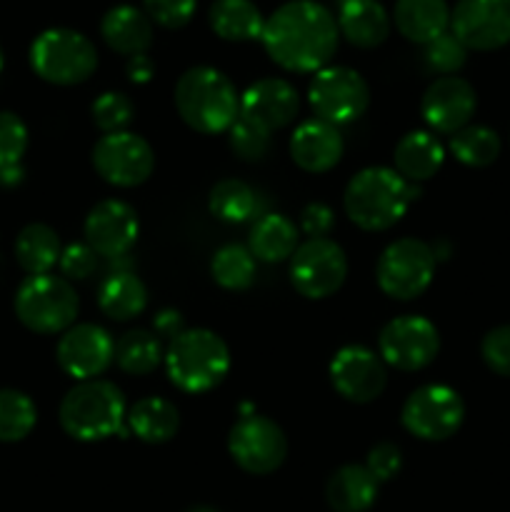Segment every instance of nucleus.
<instances>
[{
  "instance_id": "b1692460",
  "label": "nucleus",
  "mask_w": 510,
  "mask_h": 512,
  "mask_svg": "<svg viewBox=\"0 0 510 512\" xmlns=\"http://www.w3.org/2000/svg\"><path fill=\"white\" fill-rule=\"evenodd\" d=\"M380 483L365 465H343L325 483V500L333 512H368L378 500Z\"/></svg>"
},
{
  "instance_id": "a211bd4d",
  "label": "nucleus",
  "mask_w": 510,
  "mask_h": 512,
  "mask_svg": "<svg viewBox=\"0 0 510 512\" xmlns=\"http://www.w3.org/2000/svg\"><path fill=\"white\" fill-rule=\"evenodd\" d=\"M475 108H478V98H475L473 85L455 75H445L430 83L420 103V113L428 128L443 135H455L463 130L475 115Z\"/></svg>"
},
{
  "instance_id": "39448f33",
  "label": "nucleus",
  "mask_w": 510,
  "mask_h": 512,
  "mask_svg": "<svg viewBox=\"0 0 510 512\" xmlns=\"http://www.w3.org/2000/svg\"><path fill=\"white\" fill-rule=\"evenodd\" d=\"M165 370L183 393H208L230 370V350L218 333L205 328L183 330L165 350Z\"/></svg>"
},
{
  "instance_id": "ea45409f",
  "label": "nucleus",
  "mask_w": 510,
  "mask_h": 512,
  "mask_svg": "<svg viewBox=\"0 0 510 512\" xmlns=\"http://www.w3.org/2000/svg\"><path fill=\"white\" fill-rule=\"evenodd\" d=\"M28 150V128L15 113H0V170L23 165V155Z\"/></svg>"
},
{
  "instance_id": "ddd939ff",
  "label": "nucleus",
  "mask_w": 510,
  "mask_h": 512,
  "mask_svg": "<svg viewBox=\"0 0 510 512\" xmlns=\"http://www.w3.org/2000/svg\"><path fill=\"white\" fill-rule=\"evenodd\" d=\"M378 348L385 365L415 373L438 358L440 335L423 315H400L380 330Z\"/></svg>"
},
{
  "instance_id": "aec40b11",
  "label": "nucleus",
  "mask_w": 510,
  "mask_h": 512,
  "mask_svg": "<svg viewBox=\"0 0 510 512\" xmlns=\"http://www.w3.org/2000/svg\"><path fill=\"white\" fill-rule=\"evenodd\" d=\"M343 135L325 120H305L290 135V155L305 173H328L343 158Z\"/></svg>"
},
{
  "instance_id": "c03bdc74",
  "label": "nucleus",
  "mask_w": 510,
  "mask_h": 512,
  "mask_svg": "<svg viewBox=\"0 0 510 512\" xmlns=\"http://www.w3.org/2000/svg\"><path fill=\"white\" fill-rule=\"evenodd\" d=\"M365 468L373 475L378 483H388L403 468V453H400L398 445L393 443H378L368 453V460H365Z\"/></svg>"
},
{
  "instance_id": "2f4dec72",
  "label": "nucleus",
  "mask_w": 510,
  "mask_h": 512,
  "mask_svg": "<svg viewBox=\"0 0 510 512\" xmlns=\"http://www.w3.org/2000/svg\"><path fill=\"white\" fill-rule=\"evenodd\" d=\"M158 335L150 330H130L115 343V363L128 375H148L163 360Z\"/></svg>"
},
{
  "instance_id": "72a5a7b5",
  "label": "nucleus",
  "mask_w": 510,
  "mask_h": 512,
  "mask_svg": "<svg viewBox=\"0 0 510 512\" xmlns=\"http://www.w3.org/2000/svg\"><path fill=\"white\" fill-rule=\"evenodd\" d=\"M450 153L455 160L470 168H485V165L495 163L500 155V138L495 130L485 128V125H465L463 130L450 138Z\"/></svg>"
},
{
  "instance_id": "412c9836",
  "label": "nucleus",
  "mask_w": 510,
  "mask_h": 512,
  "mask_svg": "<svg viewBox=\"0 0 510 512\" xmlns=\"http://www.w3.org/2000/svg\"><path fill=\"white\" fill-rule=\"evenodd\" d=\"M300 110L298 90L280 78H263L240 98V113L258 120L268 130H280L295 120Z\"/></svg>"
},
{
  "instance_id": "4468645a",
  "label": "nucleus",
  "mask_w": 510,
  "mask_h": 512,
  "mask_svg": "<svg viewBox=\"0 0 510 512\" xmlns=\"http://www.w3.org/2000/svg\"><path fill=\"white\" fill-rule=\"evenodd\" d=\"M93 168L105 183L115 188H135L153 175L155 153L140 135L128 130L108 133L95 143Z\"/></svg>"
},
{
  "instance_id": "8fccbe9b",
  "label": "nucleus",
  "mask_w": 510,
  "mask_h": 512,
  "mask_svg": "<svg viewBox=\"0 0 510 512\" xmlns=\"http://www.w3.org/2000/svg\"><path fill=\"white\" fill-rule=\"evenodd\" d=\"M3 65H5V55H3V48H0V70H3Z\"/></svg>"
},
{
  "instance_id": "9b49d317",
  "label": "nucleus",
  "mask_w": 510,
  "mask_h": 512,
  "mask_svg": "<svg viewBox=\"0 0 510 512\" xmlns=\"http://www.w3.org/2000/svg\"><path fill=\"white\" fill-rule=\"evenodd\" d=\"M465 418L463 398L448 385H423L405 400L403 428L425 443L453 438Z\"/></svg>"
},
{
  "instance_id": "c9c22d12",
  "label": "nucleus",
  "mask_w": 510,
  "mask_h": 512,
  "mask_svg": "<svg viewBox=\"0 0 510 512\" xmlns=\"http://www.w3.org/2000/svg\"><path fill=\"white\" fill-rule=\"evenodd\" d=\"M210 273H213V280L220 288L245 290L250 288L255 280V258L248 248H243V245H223V248L213 255Z\"/></svg>"
},
{
  "instance_id": "1a4fd4ad",
  "label": "nucleus",
  "mask_w": 510,
  "mask_h": 512,
  "mask_svg": "<svg viewBox=\"0 0 510 512\" xmlns=\"http://www.w3.org/2000/svg\"><path fill=\"white\" fill-rule=\"evenodd\" d=\"M308 103L320 120L345 125L358 120L370 105V88L363 75L345 65H325L308 88Z\"/></svg>"
},
{
  "instance_id": "c85d7f7f",
  "label": "nucleus",
  "mask_w": 510,
  "mask_h": 512,
  "mask_svg": "<svg viewBox=\"0 0 510 512\" xmlns=\"http://www.w3.org/2000/svg\"><path fill=\"white\" fill-rule=\"evenodd\" d=\"M248 250L263 263H283L298 250V228L285 215H263L250 230Z\"/></svg>"
},
{
  "instance_id": "e433bc0d",
  "label": "nucleus",
  "mask_w": 510,
  "mask_h": 512,
  "mask_svg": "<svg viewBox=\"0 0 510 512\" xmlns=\"http://www.w3.org/2000/svg\"><path fill=\"white\" fill-rule=\"evenodd\" d=\"M230 148L245 163H258V160L265 158L270 148V130L260 125L258 120L240 113L235 123L230 125Z\"/></svg>"
},
{
  "instance_id": "4c0bfd02",
  "label": "nucleus",
  "mask_w": 510,
  "mask_h": 512,
  "mask_svg": "<svg viewBox=\"0 0 510 512\" xmlns=\"http://www.w3.org/2000/svg\"><path fill=\"white\" fill-rule=\"evenodd\" d=\"M423 60L430 73H438L445 78V75H453L463 68L465 60H468V48L448 30V33L438 35L423 45Z\"/></svg>"
},
{
  "instance_id": "dca6fc26",
  "label": "nucleus",
  "mask_w": 510,
  "mask_h": 512,
  "mask_svg": "<svg viewBox=\"0 0 510 512\" xmlns=\"http://www.w3.org/2000/svg\"><path fill=\"white\" fill-rule=\"evenodd\" d=\"M330 380L333 388L350 403H373L383 395L388 373L380 355L363 345H345L330 360Z\"/></svg>"
},
{
  "instance_id": "0eeeda50",
  "label": "nucleus",
  "mask_w": 510,
  "mask_h": 512,
  "mask_svg": "<svg viewBox=\"0 0 510 512\" xmlns=\"http://www.w3.org/2000/svg\"><path fill=\"white\" fill-rule=\"evenodd\" d=\"M30 68L45 83L78 85L98 68V50L78 30L50 28L30 45Z\"/></svg>"
},
{
  "instance_id": "4be33fe9",
  "label": "nucleus",
  "mask_w": 510,
  "mask_h": 512,
  "mask_svg": "<svg viewBox=\"0 0 510 512\" xmlns=\"http://www.w3.org/2000/svg\"><path fill=\"white\" fill-rule=\"evenodd\" d=\"M100 35L110 50L133 58V55L148 53L150 43H153V23L145 15V10L123 3L103 15Z\"/></svg>"
},
{
  "instance_id": "a878e982",
  "label": "nucleus",
  "mask_w": 510,
  "mask_h": 512,
  "mask_svg": "<svg viewBox=\"0 0 510 512\" xmlns=\"http://www.w3.org/2000/svg\"><path fill=\"white\" fill-rule=\"evenodd\" d=\"M393 18L400 35L418 45L430 43L450 28V8L445 0H398Z\"/></svg>"
},
{
  "instance_id": "6e6552de",
  "label": "nucleus",
  "mask_w": 510,
  "mask_h": 512,
  "mask_svg": "<svg viewBox=\"0 0 510 512\" xmlns=\"http://www.w3.org/2000/svg\"><path fill=\"white\" fill-rule=\"evenodd\" d=\"M435 253L428 243L403 238L380 253L375 278L380 290L393 300H415L428 290L435 275Z\"/></svg>"
},
{
  "instance_id": "f8f14e48",
  "label": "nucleus",
  "mask_w": 510,
  "mask_h": 512,
  "mask_svg": "<svg viewBox=\"0 0 510 512\" xmlns=\"http://www.w3.org/2000/svg\"><path fill=\"white\" fill-rule=\"evenodd\" d=\"M348 278V258L330 238H310L290 258V280L308 300H323L338 293Z\"/></svg>"
},
{
  "instance_id": "37998d69",
  "label": "nucleus",
  "mask_w": 510,
  "mask_h": 512,
  "mask_svg": "<svg viewBox=\"0 0 510 512\" xmlns=\"http://www.w3.org/2000/svg\"><path fill=\"white\" fill-rule=\"evenodd\" d=\"M58 265L65 280H85L98 268V253L88 243H73L60 253Z\"/></svg>"
},
{
  "instance_id": "a18cd8bd",
  "label": "nucleus",
  "mask_w": 510,
  "mask_h": 512,
  "mask_svg": "<svg viewBox=\"0 0 510 512\" xmlns=\"http://www.w3.org/2000/svg\"><path fill=\"white\" fill-rule=\"evenodd\" d=\"M300 228H303L305 235H310V238H328L335 228L333 210L323 203L305 205L303 213H300Z\"/></svg>"
},
{
  "instance_id": "cd10ccee",
  "label": "nucleus",
  "mask_w": 510,
  "mask_h": 512,
  "mask_svg": "<svg viewBox=\"0 0 510 512\" xmlns=\"http://www.w3.org/2000/svg\"><path fill=\"white\" fill-rule=\"evenodd\" d=\"M130 433L148 445L168 443L175 438L180 428V415L170 400L165 398H143L125 415Z\"/></svg>"
},
{
  "instance_id": "9d476101",
  "label": "nucleus",
  "mask_w": 510,
  "mask_h": 512,
  "mask_svg": "<svg viewBox=\"0 0 510 512\" xmlns=\"http://www.w3.org/2000/svg\"><path fill=\"white\" fill-rule=\"evenodd\" d=\"M228 453L245 473L270 475L288 458V438L283 428L265 415H240L230 428Z\"/></svg>"
},
{
  "instance_id": "423d86ee",
  "label": "nucleus",
  "mask_w": 510,
  "mask_h": 512,
  "mask_svg": "<svg viewBox=\"0 0 510 512\" xmlns=\"http://www.w3.org/2000/svg\"><path fill=\"white\" fill-rule=\"evenodd\" d=\"M80 300L70 280L55 275H30L15 293V315L40 335L65 333L78 318Z\"/></svg>"
},
{
  "instance_id": "49530a36",
  "label": "nucleus",
  "mask_w": 510,
  "mask_h": 512,
  "mask_svg": "<svg viewBox=\"0 0 510 512\" xmlns=\"http://www.w3.org/2000/svg\"><path fill=\"white\" fill-rule=\"evenodd\" d=\"M183 318H180L178 310H160L155 315V335H163V338H178L183 333Z\"/></svg>"
},
{
  "instance_id": "20e7f679",
  "label": "nucleus",
  "mask_w": 510,
  "mask_h": 512,
  "mask_svg": "<svg viewBox=\"0 0 510 512\" xmlns=\"http://www.w3.org/2000/svg\"><path fill=\"white\" fill-rule=\"evenodd\" d=\"M125 415L123 390L98 378L70 388L58 410L63 430L80 443H95L123 433Z\"/></svg>"
},
{
  "instance_id": "09e8293b",
  "label": "nucleus",
  "mask_w": 510,
  "mask_h": 512,
  "mask_svg": "<svg viewBox=\"0 0 510 512\" xmlns=\"http://www.w3.org/2000/svg\"><path fill=\"white\" fill-rule=\"evenodd\" d=\"M188 512H218V510L208 508V505H198V508H190Z\"/></svg>"
},
{
  "instance_id": "a19ab883",
  "label": "nucleus",
  "mask_w": 510,
  "mask_h": 512,
  "mask_svg": "<svg viewBox=\"0 0 510 512\" xmlns=\"http://www.w3.org/2000/svg\"><path fill=\"white\" fill-rule=\"evenodd\" d=\"M143 8L150 23L160 25V28L178 30L190 23L195 8H198V0H143Z\"/></svg>"
},
{
  "instance_id": "f03ea898",
  "label": "nucleus",
  "mask_w": 510,
  "mask_h": 512,
  "mask_svg": "<svg viewBox=\"0 0 510 512\" xmlns=\"http://www.w3.org/2000/svg\"><path fill=\"white\" fill-rule=\"evenodd\" d=\"M420 188L408 183L393 168H365L350 178L343 195V208L358 228L383 233L405 215L408 205L418 200Z\"/></svg>"
},
{
  "instance_id": "c756f323",
  "label": "nucleus",
  "mask_w": 510,
  "mask_h": 512,
  "mask_svg": "<svg viewBox=\"0 0 510 512\" xmlns=\"http://www.w3.org/2000/svg\"><path fill=\"white\" fill-rule=\"evenodd\" d=\"M210 28L233 43H245L263 35L265 18L253 0H215L210 8Z\"/></svg>"
},
{
  "instance_id": "2eb2a0df",
  "label": "nucleus",
  "mask_w": 510,
  "mask_h": 512,
  "mask_svg": "<svg viewBox=\"0 0 510 512\" xmlns=\"http://www.w3.org/2000/svg\"><path fill=\"white\" fill-rule=\"evenodd\" d=\"M450 33L468 50H498L510 43V0H458Z\"/></svg>"
},
{
  "instance_id": "7ed1b4c3",
  "label": "nucleus",
  "mask_w": 510,
  "mask_h": 512,
  "mask_svg": "<svg viewBox=\"0 0 510 512\" xmlns=\"http://www.w3.org/2000/svg\"><path fill=\"white\" fill-rule=\"evenodd\" d=\"M175 108L185 125L205 135L230 130L240 115V95L228 75L198 65L185 70L175 83Z\"/></svg>"
},
{
  "instance_id": "79ce46f5",
  "label": "nucleus",
  "mask_w": 510,
  "mask_h": 512,
  "mask_svg": "<svg viewBox=\"0 0 510 512\" xmlns=\"http://www.w3.org/2000/svg\"><path fill=\"white\" fill-rule=\"evenodd\" d=\"M480 353H483L485 365L495 375L510 378V325H500V328L490 330L483 338Z\"/></svg>"
},
{
  "instance_id": "f704fd0d",
  "label": "nucleus",
  "mask_w": 510,
  "mask_h": 512,
  "mask_svg": "<svg viewBox=\"0 0 510 512\" xmlns=\"http://www.w3.org/2000/svg\"><path fill=\"white\" fill-rule=\"evenodd\" d=\"M38 408L20 390H0V443H20L33 433Z\"/></svg>"
},
{
  "instance_id": "de8ad7c7",
  "label": "nucleus",
  "mask_w": 510,
  "mask_h": 512,
  "mask_svg": "<svg viewBox=\"0 0 510 512\" xmlns=\"http://www.w3.org/2000/svg\"><path fill=\"white\" fill-rule=\"evenodd\" d=\"M125 73H128V78L133 80V83L143 85L153 78L155 65L153 60L148 58V53H140V55H133V58H128V63H125Z\"/></svg>"
},
{
  "instance_id": "58836bf2",
  "label": "nucleus",
  "mask_w": 510,
  "mask_h": 512,
  "mask_svg": "<svg viewBox=\"0 0 510 512\" xmlns=\"http://www.w3.org/2000/svg\"><path fill=\"white\" fill-rule=\"evenodd\" d=\"M90 113H93L95 128L103 130L105 135L123 133L133 120L135 105L125 93H103L95 98Z\"/></svg>"
},
{
  "instance_id": "393cba45",
  "label": "nucleus",
  "mask_w": 510,
  "mask_h": 512,
  "mask_svg": "<svg viewBox=\"0 0 510 512\" xmlns=\"http://www.w3.org/2000/svg\"><path fill=\"white\" fill-rule=\"evenodd\" d=\"M445 148L433 133L428 130H413L400 143L395 145L393 163L395 170L403 175L408 183H425L443 168Z\"/></svg>"
},
{
  "instance_id": "bb28decb",
  "label": "nucleus",
  "mask_w": 510,
  "mask_h": 512,
  "mask_svg": "<svg viewBox=\"0 0 510 512\" xmlns=\"http://www.w3.org/2000/svg\"><path fill=\"white\" fill-rule=\"evenodd\" d=\"M98 305L110 320L125 323V320L138 318L145 310V305H148V288L130 270H115V273H110L100 283Z\"/></svg>"
},
{
  "instance_id": "f3484780",
  "label": "nucleus",
  "mask_w": 510,
  "mask_h": 512,
  "mask_svg": "<svg viewBox=\"0 0 510 512\" xmlns=\"http://www.w3.org/2000/svg\"><path fill=\"white\" fill-rule=\"evenodd\" d=\"M55 358L70 378L83 383V380H95L110 368L115 360V343L108 330L100 325L80 323L65 330L63 338L58 340Z\"/></svg>"
},
{
  "instance_id": "6ab92c4d",
  "label": "nucleus",
  "mask_w": 510,
  "mask_h": 512,
  "mask_svg": "<svg viewBox=\"0 0 510 512\" xmlns=\"http://www.w3.org/2000/svg\"><path fill=\"white\" fill-rule=\"evenodd\" d=\"M85 240L98 255L110 260L125 258L138 240V215L123 200H103L85 218Z\"/></svg>"
},
{
  "instance_id": "7c9ffc66",
  "label": "nucleus",
  "mask_w": 510,
  "mask_h": 512,
  "mask_svg": "<svg viewBox=\"0 0 510 512\" xmlns=\"http://www.w3.org/2000/svg\"><path fill=\"white\" fill-rule=\"evenodd\" d=\"M60 238L50 225H25L15 240V258L28 275H48L60 263Z\"/></svg>"
},
{
  "instance_id": "5701e85b",
  "label": "nucleus",
  "mask_w": 510,
  "mask_h": 512,
  "mask_svg": "<svg viewBox=\"0 0 510 512\" xmlns=\"http://www.w3.org/2000/svg\"><path fill=\"white\" fill-rule=\"evenodd\" d=\"M335 20L345 40L355 48H378L390 35V15L378 0H343Z\"/></svg>"
},
{
  "instance_id": "473e14b6",
  "label": "nucleus",
  "mask_w": 510,
  "mask_h": 512,
  "mask_svg": "<svg viewBox=\"0 0 510 512\" xmlns=\"http://www.w3.org/2000/svg\"><path fill=\"white\" fill-rule=\"evenodd\" d=\"M210 213L215 215L223 223H245L248 218H253L255 208H258V200L250 185H245L243 180H220L213 190H210L208 198Z\"/></svg>"
},
{
  "instance_id": "f257e3e1",
  "label": "nucleus",
  "mask_w": 510,
  "mask_h": 512,
  "mask_svg": "<svg viewBox=\"0 0 510 512\" xmlns=\"http://www.w3.org/2000/svg\"><path fill=\"white\" fill-rule=\"evenodd\" d=\"M338 20L315 0H290L268 20L260 40L273 63L290 73H318L338 50Z\"/></svg>"
}]
</instances>
